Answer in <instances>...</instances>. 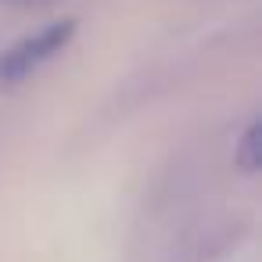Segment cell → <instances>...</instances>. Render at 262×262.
Listing matches in <instances>:
<instances>
[{
  "instance_id": "1",
  "label": "cell",
  "mask_w": 262,
  "mask_h": 262,
  "mask_svg": "<svg viewBox=\"0 0 262 262\" xmlns=\"http://www.w3.org/2000/svg\"><path fill=\"white\" fill-rule=\"evenodd\" d=\"M76 36V18H61V22H51L43 26L40 33L18 40L15 47H8L0 54V83L4 86H15L22 79H29L33 72H40L47 61H54Z\"/></svg>"
},
{
  "instance_id": "2",
  "label": "cell",
  "mask_w": 262,
  "mask_h": 262,
  "mask_svg": "<svg viewBox=\"0 0 262 262\" xmlns=\"http://www.w3.org/2000/svg\"><path fill=\"white\" fill-rule=\"evenodd\" d=\"M255 140H258V129L248 126V133H244V169H255V165H258V158H255Z\"/></svg>"
},
{
  "instance_id": "3",
  "label": "cell",
  "mask_w": 262,
  "mask_h": 262,
  "mask_svg": "<svg viewBox=\"0 0 262 262\" xmlns=\"http://www.w3.org/2000/svg\"><path fill=\"white\" fill-rule=\"evenodd\" d=\"M11 4H43V0H11Z\"/></svg>"
}]
</instances>
